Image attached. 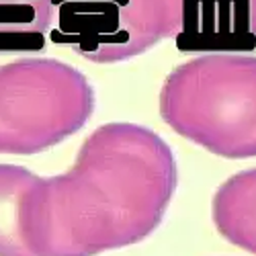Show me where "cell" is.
<instances>
[{
    "label": "cell",
    "instance_id": "3957f363",
    "mask_svg": "<svg viewBox=\"0 0 256 256\" xmlns=\"http://www.w3.org/2000/svg\"><path fill=\"white\" fill-rule=\"evenodd\" d=\"M94 90L82 72L54 58L0 66V154H39L82 130Z\"/></svg>",
    "mask_w": 256,
    "mask_h": 256
},
{
    "label": "cell",
    "instance_id": "6da1fadb",
    "mask_svg": "<svg viewBox=\"0 0 256 256\" xmlns=\"http://www.w3.org/2000/svg\"><path fill=\"white\" fill-rule=\"evenodd\" d=\"M176 190L168 144L136 123H106L60 176L37 180L27 207L35 256H96L146 240Z\"/></svg>",
    "mask_w": 256,
    "mask_h": 256
},
{
    "label": "cell",
    "instance_id": "52a82bcc",
    "mask_svg": "<svg viewBox=\"0 0 256 256\" xmlns=\"http://www.w3.org/2000/svg\"><path fill=\"white\" fill-rule=\"evenodd\" d=\"M39 176L14 164H0V256H35L27 238V207Z\"/></svg>",
    "mask_w": 256,
    "mask_h": 256
},
{
    "label": "cell",
    "instance_id": "5b68a950",
    "mask_svg": "<svg viewBox=\"0 0 256 256\" xmlns=\"http://www.w3.org/2000/svg\"><path fill=\"white\" fill-rule=\"evenodd\" d=\"M178 52L242 54L256 48V0H178Z\"/></svg>",
    "mask_w": 256,
    "mask_h": 256
},
{
    "label": "cell",
    "instance_id": "8992f818",
    "mask_svg": "<svg viewBox=\"0 0 256 256\" xmlns=\"http://www.w3.org/2000/svg\"><path fill=\"white\" fill-rule=\"evenodd\" d=\"M211 216L228 242L256 254V168L234 174L218 188Z\"/></svg>",
    "mask_w": 256,
    "mask_h": 256
},
{
    "label": "cell",
    "instance_id": "ba28073f",
    "mask_svg": "<svg viewBox=\"0 0 256 256\" xmlns=\"http://www.w3.org/2000/svg\"><path fill=\"white\" fill-rule=\"evenodd\" d=\"M52 25V0H0V56L44 50Z\"/></svg>",
    "mask_w": 256,
    "mask_h": 256
},
{
    "label": "cell",
    "instance_id": "277c9868",
    "mask_svg": "<svg viewBox=\"0 0 256 256\" xmlns=\"http://www.w3.org/2000/svg\"><path fill=\"white\" fill-rule=\"evenodd\" d=\"M56 44L96 64L132 60L178 33V0H52Z\"/></svg>",
    "mask_w": 256,
    "mask_h": 256
},
{
    "label": "cell",
    "instance_id": "7a4b0ae2",
    "mask_svg": "<svg viewBox=\"0 0 256 256\" xmlns=\"http://www.w3.org/2000/svg\"><path fill=\"white\" fill-rule=\"evenodd\" d=\"M172 130L224 158H256V56L203 54L174 68L160 90Z\"/></svg>",
    "mask_w": 256,
    "mask_h": 256
}]
</instances>
